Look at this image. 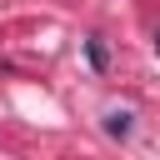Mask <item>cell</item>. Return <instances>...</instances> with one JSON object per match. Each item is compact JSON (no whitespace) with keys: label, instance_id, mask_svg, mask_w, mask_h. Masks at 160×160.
<instances>
[{"label":"cell","instance_id":"7a4b0ae2","mask_svg":"<svg viewBox=\"0 0 160 160\" xmlns=\"http://www.w3.org/2000/svg\"><path fill=\"white\" fill-rule=\"evenodd\" d=\"M155 45H160V30H155Z\"/></svg>","mask_w":160,"mask_h":160},{"label":"cell","instance_id":"6da1fadb","mask_svg":"<svg viewBox=\"0 0 160 160\" xmlns=\"http://www.w3.org/2000/svg\"><path fill=\"white\" fill-rule=\"evenodd\" d=\"M105 130L125 140V135H130V115H125V110H115V115H105Z\"/></svg>","mask_w":160,"mask_h":160}]
</instances>
